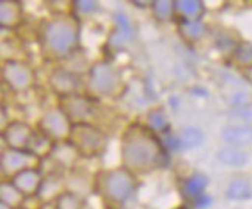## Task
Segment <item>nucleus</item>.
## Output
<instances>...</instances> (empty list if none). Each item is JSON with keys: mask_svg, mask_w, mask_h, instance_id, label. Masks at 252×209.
<instances>
[{"mask_svg": "<svg viewBox=\"0 0 252 209\" xmlns=\"http://www.w3.org/2000/svg\"><path fill=\"white\" fill-rule=\"evenodd\" d=\"M168 151L145 123H131L120 138V166L134 175H150L165 164Z\"/></svg>", "mask_w": 252, "mask_h": 209, "instance_id": "f257e3e1", "label": "nucleus"}, {"mask_svg": "<svg viewBox=\"0 0 252 209\" xmlns=\"http://www.w3.org/2000/svg\"><path fill=\"white\" fill-rule=\"evenodd\" d=\"M81 19L69 13H53L37 27V42L42 56L48 61L72 58L81 47Z\"/></svg>", "mask_w": 252, "mask_h": 209, "instance_id": "f03ea898", "label": "nucleus"}, {"mask_svg": "<svg viewBox=\"0 0 252 209\" xmlns=\"http://www.w3.org/2000/svg\"><path fill=\"white\" fill-rule=\"evenodd\" d=\"M139 178L123 166L103 169L95 174L94 195L106 209H123L137 192Z\"/></svg>", "mask_w": 252, "mask_h": 209, "instance_id": "7ed1b4c3", "label": "nucleus"}, {"mask_svg": "<svg viewBox=\"0 0 252 209\" xmlns=\"http://www.w3.org/2000/svg\"><path fill=\"white\" fill-rule=\"evenodd\" d=\"M125 89L122 70L108 60H98L91 64L84 78V92L96 100L115 99Z\"/></svg>", "mask_w": 252, "mask_h": 209, "instance_id": "20e7f679", "label": "nucleus"}, {"mask_svg": "<svg viewBox=\"0 0 252 209\" xmlns=\"http://www.w3.org/2000/svg\"><path fill=\"white\" fill-rule=\"evenodd\" d=\"M108 135L106 131L96 127L95 123H78L73 125L69 144L76 150V153L83 159H95L104 155L108 148Z\"/></svg>", "mask_w": 252, "mask_h": 209, "instance_id": "39448f33", "label": "nucleus"}, {"mask_svg": "<svg viewBox=\"0 0 252 209\" xmlns=\"http://www.w3.org/2000/svg\"><path fill=\"white\" fill-rule=\"evenodd\" d=\"M36 70L24 60L8 58L2 63V81L13 94H25L36 86Z\"/></svg>", "mask_w": 252, "mask_h": 209, "instance_id": "423d86ee", "label": "nucleus"}, {"mask_svg": "<svg viewBox=\"0 0 252 209\" xmlns=\"http://www.w3.org/2000/svg\"><path fill=\"white\" fill-rule=\"evenodd\" d=\"M72 127L73 123L70 122V119L67 117V114L63 111V108L58 103L50 104V106H47L42 111L36 125V128L41 133H44L45 136L50 138L55 144L69 140Z\"/></svg>", "mask_w": 252, "mask_h": 209, "instance_id": "0eeeda50", "label": "nucleus"}, {"mask_svg": "<svg viewBox=\"0 0 252 209\" xmlns=\"http://www.w3.org/2000/svg\"><path fill=\"white\" fill-rule=\"evenodd\" d=\"M58 104L63 108L73 125L94 123L96 111H98V100L89 96L87 92H78L69 97L58 99Z\"/></svg>", "mask_w": 252, "mask_h": 209, "instance_id": "6e6552de", "label": "nucleus"}, {"mask_svg": "<svg viewBox=\"0 0 252 209\" xmlns=\"http://www.w3.org/2000/svg\"><path fill=\"white\" fill-rule=\"evenodd\" d=\"M42 161L37 159L27 150H14L3 147L2 156H0V170H2V179H13L17 174L27 169L42 167Z\"/></svg>", "mask_w": 252, "mask_h": 209, "instance_id": "1a4fd4ad", "label": "nucleus"}, {"mask_svg": "<svg viewBox=\"0 0 252 209\" xmlns=\"http://www.w3.org/2000/svg\"><path fill=\"white\" fill-rule=\"evenodd\" d=\"M47 83L52 92L58 96V99L83 92L81 88H84V80L81 78V75L76 73L73 69L63 68V66L52 69L47 77Z\"/></svg>", "mask_w": 252, "mask_h": 209, "instance_id": "9d476101", "label": "nucleus"}, {"mask_svg": "<svg viewBox=\"0 0 252 209\" xmlns=\"http://www.w3.org/2000/svg\"><path fill=\"white\" fill-rule=\"evenodd\" d=\"M36 127L25 120H9L8 125L2 130L3 147L14 150H27L34 135Z\"/></svg>", "mask_w": 252, "mask_h": 209, "instance_id": "9b49d317", "label": "nucleus"}, {"mask_svg": "<svg viewBox=\"0 0 252 209\" xmlns=\"http://www.w3.org/2000/svg\"><path fill=\"white\" fill-rule=\"evenodd\" d=\"M44 170L42 167H34V169H27L24 172L17 174L13 179H9L22 195L30 200V198H37V194L41 191V186L44 181Z\"/></svg>", "mask_w": 252, "mask_h": 209, "instance_id": "f8f14e48", "label": "nucleus"}, {"mask_svg": "<svg viewBox=\"0 0 252 209\" xmlns=\"http://www.w3.org/2000/svg\"><path fill=\"white\" fill-rule=\"evenodd\" d=\"M65 186L67 191H70L83 198H89L95 191V174H89L76 166L70 172L65 174Z\"/></svg>", "mask_w": 252, "mask_h": 209, "instance_id": "ddd939ff", "label": "nucleus"}, {"mask_svg": "<svg viewBox=\"0 0 252 209\" xmlns=\"http://www.w3.org/2000/svg\"><path fill=\"white\" fill-rule=\"evenodd\" d=\"M67 191L65 186V174L58 172V170H53V172H48L44 176V181L41 186V191L37 194V198L42 205L45 203H55L58 200L63 192Z\"/></svg>", "mask_w": 252, "mask_h": 209, "instance_id": "4468645a", "label": "nucleus"}, {"mask_svg": "<svg viewBox=\"0 0 252 209\" xmlns=\"http://www.w3.org/2000/svg\"><path fill=\"white\" fill-rule=\"evenodd\" d=\"M24 6L17 0H2L0 2V27L3 30L14 32L24 22Z\"/></svg>", "mask_w": 252, "mask_h": 209, "instance_id": "2eb2a0df", "label": "nucleus"}, {"mask_svg": "<svg viewBox=\"0 0 252 209\" xmlns=\"http://www.w3.org/2000/svg\"><path fill=\"white\" fill-rule=\"evenodd\" d=\"M78 159H81L80 155L76 153V150L69 144V142H60V144L55 145L53 153L48 161H52V163L56 166L58 172L67 174L76 167Z\"/></svg>", "mask_w": 252, "mask_h": 209, "instance_id": "dca6fc26", "label": "nucleus"}, {"mask_svg": "<svg viewBox=\"0 0 252 209\" xmlns=\"http://www.w3.org/2000/svg\"><path fill=\"white\" fill-rule=\"evenodd\" d=\"M221 139L229 147L243 148L252 144V127L248 123H234L221 130Z\"/></svg>", "mask_w": 252, "mask_h": 209, "instance_id": "f3484780", "label": "nucleus"}, {"mask_svg": "<svg viewBox=\"0 0 252 209\" xmlns=\"http://www.w3.org/2000/svg\"><path fill=\"white\" fill-rule=\"evenodd\" d=\"M207 25L204 21H189V19H178V33L181 39L187 44H196L207 35Z\"/></svg>", "mask_w": 252, "mask_h": 209, "instance_id": "a211bd4d", "label": "nucleus"}, {"mask_svg": "<svg viewBox=\"0 0 252 209\" xmlns=\"http://www.w3.org/2000/svg\"><path fill=\"white\" fill-rule=\"evenodd\" d=\"M178 19H189V21H202L207 13L204 2L201 0H174Z\"/></svg>", "mask_w": 252, "mask_h": 209, "instance_id": "6ab92c4d", "label": "nucleus"}, {"mask_svg": "<svg viewBox=\"0 0 252 209\" xmlns=\"http://www.w3.org/2000/svg\"><path fill=\"white\" fill-rule=\"evenodd\" d=\"M217 159L222 166L230 169H241L249 163V156L243 148L237 147H222L217 151Z\"/></svg>", "mask_w": 252, "mask_h": 209, "instance_id": "aec40b11", "label": "nucleus"}, {"mask_svg": "<svg viewBox=\"0 0 252 209\" xmlns=\"http://www.w3.org/2000/svg\"><path fill=\"white\" fill-rule=\"evenodd\" d=\"M55 145L56 144H55V142L50 138L45 136L44 133H41L39 130L36 128V131H34V135H33V138L30 140V145H28L27 151H30L32 155H34L37 159H41L42 163H44V161L50 159Z\"/></svg>", "mask_w": 252, "mask_h": 209, "instance_id": "412c9836", "label": "nucleus"}, {"mask_svg": "<svg viewBox=\"0 0 252 209\" xmlns=\"http://www.w3.org/2000/svg\"><path fill=\"white\" fill-rule=\"evenodd\" d=\"M209 176L206 174H201V172H195L189 175L187 178H184V181L181 184V191L182 194L186 195L190 200H193L195 197L201 195L206 192V189L209 186Z\"/></svg>", "mask_w": 252, "mask_h": 209, "instance_id": "4be33fe9", "label": "nucleus"}, {"mask_svg": "<svg viewBox=\"0 0 252 209\" xmlns=\"http://www.w3.org/2000/svg\"><path fill=\"white\" fill-rule=\"evenodd\" d=\"M226 198L230 202H248L252 198V184L246 178H234L226 186Z\"/></svg>", "mask_w": 252, "mask_h": 209, "instance_id": "5701e85b", "label": "nucleus"}, {"mask_svg": "<svg viewBox=\"0 0 252 209\" xmlns=\"http://www.w3.org/2000/svg\"><path fill=\"white\" fill-rule=\"evenodd\" d=\"M25 202L27 198L9 179H2V183H0V203H5L13 209H21L25 206Z\"/></svg>", "mask_w": 252, "mask_h": 209, "instance_id": "b1692460", "label": "nucleus"}, {"mask_svg": "<svg viewBox=\"0 0 252 209\" xmlns=\"http://www.w3.org/2000/svg\"><path fill=\"white\" fill-rule=\"evenodd\" d=\"M145 125H147L151 131L156 133L158 136H163L167 133L171 131V125L167 112L162 108H153L147 114V120H145Z\"/></svg>", "mask_w": 252, "mask_h": 209, "instance_id": "393cba45", "label": "nucleus"}, {"mask_svg": "<svg viewBox=\"0 0 252 209\" xmlns=\"http://www.w3.org/2000/svg\"><path fill=\"white\" fill-rule=\"evenodd\" d=\"M230 63L237 69H252V42L249 41H240L237 47L230 53Z\"/></svg>", "mask_w": 252, "mask_h": 209, "instance_id": "a878e982", "label": "nucleus"}, {"mask_svg": "<svg viewBox=\"0 0 252 209\" xmlns=\"http://www.w3.org/2000/svg\"><path fill=\"white\" fill-rule=\"evenodd\" d=\"M179 142H181V150H191L198 148L204 144L206 135L204 131L198 127H186L179 133Z\"/></svg>", "mask_w": 252, "mask_h": 209, "instance_id": "bb28decb", "label": "nucleus"}, {"mask_svg": "<svg viewBox=\"0 0 252 209\" xmlns=\"http://www.w3.org/2000/svg\"><path fill=\"white\" fill-rule=\"evenodd\" d=\"M112 21H114V32L122 35L128 42L134 39L137 30H135V25L128 14L123 11H115L112 14Z\"/></svg>", "mask_w": 252, "mask_h": 209, "instance_id": "cd10ccee", "label": "nucleus"}, {"mask_svg": "<svg viewBox=\"0 0 252 209\" xmlns=\"http://www.w3.org/2000/svg\"><path fill=\"white\" fill-rule=\"evenodd\" d=\"M150 9L158 22H168L173 17H176L174 0H154L151 2Z\"/></svg>", "mask_w": 252, "mask_h": 209, "instance_id": "c85d7f7f", "label": "nucleus"}, {"mask_svg": "<svg viewBox=\"0 0 252 209\" xmlns=\"http://www.w3.org/2000/svg\"><path fill=\"white\" fill-rule=\"evenodd\" d=\"M86 205H87L86 198L76 195L70 191L63 192L55 202V206L58 209H86Z\"/></svg>", "mask_w": 252, "mask_h": 209, "instance_id": "c756f323", "label": "nucleus"}, {"mask_svg": "<svg viewBox=\"0 0 252 209\" xmlns=\"http://www.w3.org/2000/svg\"><path fill=\"white\" fill-rule=\"evenodd\" d=\"M100 3L95 0H73L72 2V13L76 14L80 19L86 16H92L94 13L98 11Z\"/></svg>", "mask_w": 252, "mask_h": 209, "instance_id": "7c9ffc66", "label": "nucleus"}, {"mask_svg": "<svg viewBox=\"0 0 252 209\" xmlns=\"http://www.w3.org/2000/svg\"><path fill=\"white\" fill-rule=\"evenodd\" d=\"M190 202H191V205H193V208H195V209H209L212 206V203H213V198L207 192H204V194L195 197Z\"/></svg>", "mask_w": 252, "mask_h": 209, "instance_id": "2f4dec72", "label": "nucleus"}, {"mask_svg": "<svg viewBox=\"0 0 252 209\" xmlns=\"http://www.w3.org/2000/svg\"><path fill=\"white\" fill-rule=\"evenodd\" d=\"M234 114L237 116V119H240V123H248L252 120V103L245 104V106L240 108H234Z\"/></svg>", "mask_w": 252, "mask_h": 209, "instance_id": "473e14b6", "label": "nucleus"}, {"mask_svg": "<svg viewBox=\"0 0 252 209\" xmlns=\"http://www.w3.org/2000/svg\"><path fill=\"white\" fill-rule=\"evenodd\" d=\"M39 209H58V208L55 206V203H45V205H42Z\"/></svg>", "mask_w": 252, "mask_h": 209, "instance_id": "72a5a7b5", "label": "nucleus"}, {"mask_svg": "<svg viewBox=\"0 0 252 209\" xmlns=\"http://www.w3.org/2000/svg\"><path fill=\"white\" fill-rule=\"evenodd\" d=\"M168 103H173V104H171L173 108H178V99H176V97H171V99L168 100Z\"/></svg>", "mask_w": 252, "mask_h": 209, "instance_id": "f704fd0d", "label": "nucleus"}, {"mask_svg": "<svg viewBox=\"0 0 252 209\" xmlns=\"http://www.w3.org/2000/svg\"><path fill=\"white\" fill-rule=\"evenodd\" d=\"M0 209H13V208H9V206L5 205V203H0Z\"/></svg>", "mask_w": 252, "mask_h": 209, "instance_id": "c9c22d12", "label": "nucleus"}, {"mask_svg": "<svg viewBox=\"0 0 252 209\" xmlns=\"http://www.w3.org/2000/svg\"><path fill=\"white\" fill-rule=\"evenodd\" d=\"M21 209H27V208H21Z\"/></svg>", "mask_w": 252, "mask_h": 209, "instance_id": "e433bc0d", "label": "nucleus"}, {"mask_svg": "<svg viewBox=\"0 0 252 209\" xmlns=\"http://www.w3.org/2000/svg\"><path fill=\"white\" fill-rule=\"evenodd\" d=\"M104 209H106V208H104Z\"/></svg>", "mask_w": 252, "mask_h": 209, "instance_id": "4c0bfd02", "label": "nucleus"}]
</instances>
